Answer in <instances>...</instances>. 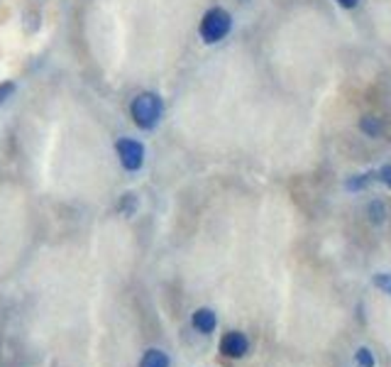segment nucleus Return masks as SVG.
I'll return each mask as SVG.
<instances>
[{"instance_id": "obj_1", "label": "nucleus", "mask_w": 391, "mask_h": 367, "mask_svg": "<svg viewBox=\"0 0 391 367\" xmlns=\"http://www.w3.org/2000/svg\"><path fill=\"white\" fill-rule=\"evenodd\" d=\"M130 118L140 130L150 132L164 118V98L157 91H142L132 98L130 103Z\"/></svg>"}, {"instance_id": "obj_2", "label": "nucleus", "mask_w": 391, "mask_h": 367, "mask_svg": "<svg viewBox=\"0 0 391 367\" xmlns=\"http://www.w3.org/2000/svg\"><path fill=\"white\" fill-rule=\"evenodd\" d=\"M232 29V15L225 8H208L198 25V34L206 44H218L230 34Z\"/></svg>"}, {"instance_id": "obj_3", "label": "nucleus", "mask_w": 391, "mask_h": 367, "mask_svg": "<svg viewBox=\"0 0 391 367\" xmlns=\"http://www.w3.org/2000/svg\"><path fill=\"white\" fill-rule=\"evenodd\" d=\"M115 155L125 172H140L145 167V145L140 140H135V137H120L115 142Z\"/></svg>"}, {"instance_id": "obj_4", "label": "nucleus", "mask_w": 391, "mask_h": 367, "mask_svg": "<svg viewBox=\"0 0 391 367\" xmlns=\"http://www.w3.org/2000/svg\"><path fill=\"white\" fill-rule=\"evenodd\" d=\"M247 350H250V343H247L245 335L237 333V331L227 333L225 338L220 340V353L227 355V358H245Z\"/></svg>"}, {"instance_id": "obj_5", "label": "nucleus", "mask_w": 391, "mask_h": 367, "mask_svg": "<svg viewBox=\"0 0 391 367\" xmlns=\"http://www.w3.org/2000/svg\"><path fill=\"white\" fill-rule=\"evenodd\" d=\"M191 324H194V328L201 331V333H213L218 326V319L211 309H198L194 314V319H191Z\"/></svg>"}, {"instance_id": "obj_6", "label": "nucleus", "mask_w": 391, "mask_h": 367, "mask_svg": "<svg viewBox=\"0 0 391 367\" xmlns=\"http://www.w3.org/2000/svg\"><path fill=\"white\" fill-rule=\"evenodd\" d=\"M140 211V193L137 191H125L118 201V213L125 218H132L135 213Z\"/></svg>"}, {"instance_id": "obj_7", "label": "nucleus", "mask_w": 391, "mask_h": 367, "mask_svg": "<svg viewBox=\"0 0 391 367\" xmlns=\"http://www.w3.org/2000/svg\"><path fill=\"white\" fill-rule=\"evenodd\" d=\"M140 367H169V358L162 350H147L145 358L140 360Z\"/></svg>"}, {"instance_id": "obj_8", "label": "nucleus", "mask_w": 391, "mask_h": 367, "mask_svg": "<svg viewBox=\"0 0 391 367\" xmlns=\"http://www.w3.org/2000/svg\"><path fill=\"white\" fill-rule=\"evenodd\" d=\"M360 130L364 132L367 137H379L382 135V120L379 118H374V116H364L362 120H360Z\"/></svg>"}, {"instance_id": "obj_9", "label": "nucleus", "mask_w": 391, "mask_h": 367, "mask_svg": "<svg viewBox=\"0 0 391 367\" xmlns=\"http://www.w3.org/2000/svg\"><path fill=\"white\" fill-rule=\"evenodd\" d=\"M367 213H369V221L374 223V226H382L384 221H387V206H384L379 198H374L372 203L367 206Z\"/></svg>"}, {"instance_id": "obj_10", "label": "nucleus", "mask_w": 391, "mask_h": 367, "mask_svg": "<svg viewBox=\"0 0 391 367\" xmlns=\"http://www.w3.org/2000/svg\"><path fill=\"white\" fill-rule=\"evenodd\" d=\"M355 363H357L360 367H374L377 365V360H374V355L369 348H360L357 353H355Z\"/></svg>"}, {"instance_id": "obj_11", "label": "nucleus", "mask_w": 391, "mask_h": 367, "mask_svg": "<svg viewBox=\"0 0 391 367\" xmlns=\"http://www.w3.org/2000/svg\"><path fill=\"white\" fill-rule=\"evenodd\" d=\"M15 91H17V83L15 81H0V106H5L8 101H13Z\"/></svg>"}, {"instance_id": "obj_12", "label": "nucleus", "mask_w": 391, "mask_h": 367, "mask_svg": "<svg viewBox=\"0 0 391 367\" xmlns=\"http://www.w3.org/2000/svg\"><path fill=\"white\" fill-rule=\"evenodd\" d=\"M39 29V13L34 10V13H24V32L27 34H34Z\"/></svg>"}, {"instance_id": "obj_13", "label": "nucleus", "mask_w": 391, "mask_h": 367, "mask_svg": "<svg viewBox=\"0 0 391 367\" xmlns=\"http://www.w3.org/2000/svg\"><path fill=\"white\" fill-rule=\"evenodd\" d=\"M374 286L391 296V275H387V272H379V275L374 277Z\"/></svg>"}, {"instance_id": "obj_14", "label": "nucleus", "mask_w": 391, "mask_h": 367, "mask_svg": "<svg viewBox=\"0 0 391 367\" xmlns=\"http://www.w3.org/2000/svg\"><path fill=\"white\" fill-rule=\"evenodd\" d=\"M369 179H372V174H362V176H357V179H350L345 186L348 188H353V191H360V188H364L369 184Z\"/></svg>"}, {"instance_id": "obj_15", "label": "nucleus", "mask_w": 391, "mask_h": 367, "mask_svg": "<svg viewBox=\"0 0 391 367\" xmlns=\"http://www.w3.org/2000/svg\"><path fill=\"white\" fill-rule=\"evenodd\" d=\"M379 179H382L391 188V165H384L382 167V172H379Z\"/></svg>"}, {"instance_id": "obj_16", "label": "nucleus", "mask_w": 391, "mask_h": 367, "mask_svg": "<svg viewBox=\"0 0 391 367\" xmlns=\"http://www.w3.org/2000/svg\"><path fill=\"white\" fill-rule=\"evenodd\" d=\"M338 5L340 8H345V10H353V8H357L360 5V0H338Z\"/></svg>"}]
</instances>
